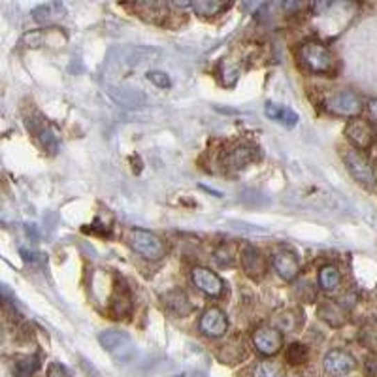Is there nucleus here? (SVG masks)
I'll return each mask as SVG.
<instances>
[{"label":"nucleus","instance_id":"f257e3e1","mask_svg":"<svg viewBox=\"0 0 377 377\" xmlns=\"http://www.w3.org/2000/svg\"><path fill=\"white\" fill-rule=\"evenodd\" d=\"M298 59L313 74H330L336 68V59L328 47L319 42H306L298 49Z\"/></svg>","mask_w":377,"mask_h":377},{"label":"nucleus","instance_id":"f03ea898","mask_svg":"<svg viewBox=\"0 0 377 377\" xmlns=\"http://www.w3.org/2000/svg\"><path fill=\"white\" fill-rule=\"evenodd\" d=\"M127 243L132 251H136L140 257L151 260V262L164 259V255H166L164 241L157 234H153L150 230H143V228H132L127 236Z\"/></svg>","mask_w":377,"mask_h":377},{"label":"nucleus","instance_id":"7ed1b4c3","mask_svg":"<svg viewBox=\"0 0 377 377\" xmlns=\"http://www.w3.org/2000/svg\"><path fill=\"white\" fill-rule=\"evenodd\" d=\"M342 159H344L345 166H347L355 182L360 183L362 187H374L376 185V170H374L368 157L362 151L345 147V150H342Z\"/></svg>","mask_w":377,"mask_h":377},{"label":"nucleus","instance_id":"20e7f679","mask_svg":"<svg viewBox=\"0 0 377 377\" xmlns=\"http://www.w3.org/2000/svg\"><path fill=\"white\" fill-rule=\"evenodd\" d=\"M325 108L338 118H357L362 111V100L355 91L339 89L326 97Z\"/></svg>","mask_w":377,"mask_h":377},{"label":"nucleus","instance_id":"39448f33","mask_svg":"<svg viewBox=\"0 0 377 377\" xmlns=\"http://www.w3.org/2000/svg\"><path fill=\"white\" fill-rule=\"evenodd\" d=\"M345 136L353 143V150L366 151L376 142V129L364 119H353L345 127Z\"/></svg>","mask_w":377,"mask_h":377},{"label":"nucleus","instance_id":"423d86ee","mask_svg":"<svg viewBox=\"0 0 377 377\" xmlns=\"http://www.w3.org/2000/svg\"><path fill=\"white\" fill-rule=\"evenodd\" d=\"M98 342L104 347L106 351L111 353L115 358H129L134 351V344L127 332L123 330H104L98 336Z\"/></svg>","mask_w":377,"mask_h":377},{"label":"nucleus","instance_id":"0eeeda50","mask_svg":"<svg viewBox=\"0 0 377 377\" xmlns=\"http://www.w3.org/2000/svg\"><path fill=\"white\" fill-rule=\"evenodd\" d=\"M281 344H283V334H281L275 326L264 325L259 326V328L253 332L255 349H257L262 357H273L275 353H280Z\"/></svg>","mask_w":377,"mask_h":377},{"label":"nucleus","instance_id":"6e6552de","mask_svg":"<svg viewBox=\"0 0 377 377\" xmlns=\"http://www.w3.org/2000/svg\"><path fill=\"white\" fill-rule=\"evenodd\" d=\"M357 360L351 353L344 351V349H332L323 358V368L330 377H344L349 371L355 370Z\"/></svg>","mask_w":377,"mask_h":377},{"label":"nucleus","instance_id":"1a4fd4ad","mask_svg":"<svg viewBox=\"0 0 377 377\" xmlns=\"http://www.w3.org/2000/svg\"><path fill=\"white\" fill-rule=\"evenodd\" d=\"M200 332L208 338H221L228 330V317L221 307H208L200 317Z\"/></svg>","mask_w":377,"mask_h":377},{"label":"nucleus","instance_id":"9d476101","mask_svg":"<svg viewBox=\"0 0 377 377\" xmlns=\"http://www.w3.org/2000/svg\"><path fill=\"white\" fill-rule=\"evenodd\" d=\"M193 283L200 291V293L208 294V296H221L223 293V280L215 272H211L209 268L196 266L193 270Z\"/></svg>","mask_w":377,"mask_h":377},{"label":"nucleus","instance_id":"9b49d317","mask_svg":"<svg viewBox=\"0 0 377 377\" xmlns=\"http://www.w3.org/2000/svg\"><path fill=\"white\" fill-rule=\"evenodd\" d=\"M273 268L283 281L296 280L300 273V260L298 257L291 251H280L273 255Z\"/></svg>","mask_w":377,"mask_h":377},{"label":"nucleus","instance_id":"f8f14e48","mask_svg":"<svg viewBox=\"0 0 377 377\" xmlns=\"http://www.w3.org/2000/svg\"><path fill=\"white\" fill-rule=\"evenodd\" d=\"M241 268L243 272L248 273L249 278L259 280L266 273V260L262 257L259 249L255 248H246L241 253Z\"/></svg>","mask_w":377,"mask_h":377},{"label":"nucleus","instance_id":"ddd939ff","mask_svg":"<svg viewBox=\"0 0 377 377\" xmlns=\"http://www.w3.org/2000/svg\"><path fill=\"white\" fill-rule=\"evenodd\" d=\"M163 304L172 315L176 317H187L193 312V306L188 302V296L179 289H172L168 293L163 294Z\"/></svg>","mask_w":377,"mask_h":377},{"label":"nucleus","instance_id":"4468645a","mask_svg":"<svg viewBox=\"0 0 377 377\" xmlns=\"http://www.w3.org/2000/svg\"><path fill=\"white\" fill-rule=\"evenodd\" d=\"M317 315L321 321H325L326 325L334 326V328L344 326L345 321H347V312L332 300H326L317 307Z\"/></svg>","mask_w":377,"mask_h":377},{"label":"nucleus","instance_id":"2eb2a0df","mask_svg":"<svg viewBox=\"0 0 377 377\" xmlns=\"http://www.w3.org/2000/svg\"><path fill=\"white\" fill-rule=\"evenodd\" d=\"M264 113H266L268 118L275 121V123L283 125L287 129H293L298 125V113H294L293 110H289L285 106L275 104V102H266L264 106Z\"/></svg>","mask_w":377,"mask_h":377},{"label":"nucleus","instance_id":"dca6fc26","mask_svg":"<svg viewBox=\"0 0 377 377\" xmlns=\"http://www.w3.org/2000/svg\"><path fill=\"white\" fill-rule=\"evenodd\" d=\"M255 161V150L249 145H238L236 150L228 151L225 157V166L228 170H241Z\"/></svg>","mask_w":377,"mask_h":377},{"label":"nucleus","instance_id":"f3484780","mask_svg":"<svg viewBox=\"0 0 377 377\" xmlns=\"http://www.w3.org/2000/svg\"><path fill=\"white\" fill-rule=\"evenodd\" d=\"M130 310H132V294L125 283L115 285V291H113V315H115V319L127 317Z\"/></svg>","mask_w":377,"mask_h":377},{"label":"nucleus","instance_id":"a211bd4d","mask_svg":"<svg viewBox=\"0 0 377 377\" xmlns=\"http://www.w3.org/2000/svg\"><path fill=\"white\" fill-rule=\"evenodd\" d=\"M342 283V273L336 264H326L319 270V285L323 291H336Z\"/></svg>","mask_w":377,"mask_h":377},{"label":"nucleus","instance_id":"6ab92c4d","mask_svg":"<svg viewBox=\"0 0 377 377\" xmlns=\"http://www.w3.org/2000/svg\"><path fill=\"white\" fill-rule=\"evenodd\" d=\"M191 8L196 15L211 17V15H217V13L228 10L230 4L228 2H215V0H195V2H191Z\"/></svg>","mask_w":377,"mask_h":377},{"label":"nucleus","instance_id":"aec40b11","mask_svg":"<svg viewBox=\"0 0 377 377\" xmlns=\"http://www.w3.org/2000/svg\"><path fill=\"white\" fill-rule=\"evenodd\" d=\"M136 8H140V10H142V12H140V15H142L143 19L155 21V23L163 21L164 17L168 15V8H166V4H164V2H140Z\"/></svg>","mask_w":377,"mask_h":377},{"label":"nucleus","instance_id":"412c9836","mask_svg":"<svg viewBox=\"0 0 377 377\" xmlns=\"http://www.w3.org/2000/svg\"><path fill=\"white\" fill-rule=\"evenodd\" d=\"M63 15H65V10L61 4H44L33 12V17L38 23H51L55 19H61Z\"/></svg>","mask_w":377,"mask_h":377},{"label":"nucleus","instance_id":"4be33fe9","mask_svg":"<svg viewBox=\"0 0 377 377\" xmlns=\"http://www.w3.org/2000/svg\"><path fill=\"white\" fill-rule=\"evenodd\" d=\"M40 368V357L38 355H29V357H21L15 366H13V374L15 377H31L36 374Z\"/></svg>","mask_w":377,"mask_h":377},{"label":"nucleus","instance_id":"5701e85b","mask_svg":"<svg viewBox=\"0 0 377 377\" xmlns=\"http://www.w3.org/2000/svg\"><path fill=\"white\" fill-rule=\"evenodd\" d=\"M113 98L121 102L125 106H132V108H136V106L143 104V95L136 89H129V87H121V89H115L113 93Z\"/></svg>","mask_w":377,"mask_h":377},{"label":"nucleus","instance_id":"b1692460","mask_svg":"<svg viewBox=\"0 0 377 377\" xmlns=\"http://www.w3.org/2000/svg\"><path fill=\"white\" fill-rule=\"evenodd\" d=\"M307 357H310V353H307V347L302 344H291L287 347L285 351V360L291 366H302L307 362Z\"/></svg>","mask_w":377,"mask_h":377},{"label":"nucleus","instance_id":"393cba45","mask_svg":"<svg viewBox=\"0 0 377 377\" xmlns=\"http://www.w3.org/2000/svg\"><path fill=\"white\" fill-rule=\"evenodd\" d=\"M36 136H38L40 143H42L49 153H57V150H59V138H57V134H55L49 127H40V129L36 130Z\"/></svg>","mask_w":377,"mask_h":377},{"label":"nucleus","instance_id":"a878e982","mask_svg":"<svg viewBox=\"0 0 377 377\" xmlns=\"http://www.w3.org/2000/svg\"><path fill=\"white\" fill-rule=\"evenodd\" d=\"M253 377H283V370L275 362H259L255 366Z\"/></svg>","mask_w":377,"mask_h":377},{"label":"nucleus","instance_id":"bb28decb","mask_svg":"<svg viewBox=\"0 0 377 377\" xmlns=\"http://www.w3.org/2000/svg\"><path fill=\"white\" fill-rule=\"evenodd\" d=\"M294 315H296V312H293V310H291V312L280 313V315H278V319H275V323H278V326H275V328H278L280 332H293L294 328L298 326V323H296V317H294Z\"/></svg>","mask_w":377,"mask_h":377},{"label":"nucleus","instance_id":"cd10ccee","mask_svg":"<svg viewBox=\"0 0 377 377\" xmlns=\"http://www.w3.org/2000/svg\"><path fill=\"white\" fill-rule=\"evenodd\" d=\"M360 339H362V344L371 349V351L377 353V328L376 326H364L362 330H360Z\"/></svg>","mask_w":377,"mask_h":377},{"label":"nucleus","instance_id":"c85d7f7f","mask_svg":"<svg viewBox=\"0 0 377 377\" xmlns=\"http://www.w3.org/2000/svg\"><path fill=\"white\" fill-rule=\"evenodd\" d=\"M215 262H217L221 268L230 266V264L234 262V253H232V249L228 248V246H221V248L215 251Z\"/></svg>","mask_w":377,"mask_h":377},{"label":"nucleus","instance_id":"c756f323","mask_svg":"<svg viewBox=\"0 0 377 377\" xmlns=\"http://www.w3.org/2000/svg\"><path fill=\"white\" fill-rule=\"evenodd\" d=\"M44 38H46L44 31H31L23 36V44L26 47H40L44 44Z\"/></svg>","mask_w":377,"mask_h":377},{"label":"nucleus","instance_id":"7c9ffc66","mask_svg":"<svg viewBox=\"0 0 377 377\" xmlns=\"http://www.w3.org/2000/svg\"><path fill=\"white\" fill-rule=\"evenodd\" d=\"M147 79H150L153 85H157V87H161V89H168L170 85H172L168 76H166L164 72H159V70L150 72V74H147Z\"/></svg>","mask_w":377,"mask_h":377},{"label":"nucleus","instance_id":"2f4dec72","mask_svg":"<svg viewBox=\"0 0 377 377\" xmlns=\"http://www.w3.org/2000/svg\"><path fill=\"white\" fill-rule=\"evenodd\" d=\"M47 377H72L68 368L61 362H51L47 368Z\"/></svg>","mask_w":377,"mask_h":377},{"label":"nucleus","instance_id":"473e14b6","mask_svg":"<svg viewBox=\"0 0 377 377\" xmlns=\"http://www.w3.org/2000/svg\"><path fill=\"white\" fill-rule=\"evenodd\" d=\"M366 370H368V374H370V376L377 377V357L368 358V362H366Z\"/></svg>","mask_w":377,"mask_h":377},{"label":"nucleus","instance_id":"72a5a7b5","mask_svg":"<svg viewBox=\"0 0 377 377\" xmlns=\"http://www.w3.org/2000/svg\"><path fill=\"white\" fill-rule=\"evenodd\" d=\"M368 110H370L371 119H374V121L377 123V98H374L370 104H368Z\"/></svg>","mask_w":377,"mask_h":377},{"label":"nucleus","instance_id":"f704fd0d","mask_svg":"<svg viewBox=\"0 0 377 377\" xmlns=\"http://www.w3.org/2000/svg\"><path fill=\"white\" fill-rule=\"evenodd\" d=\"M376 294H377V289H376Z\"/></svg>","mask_w":377,"mask_h":377}]
</instances>
